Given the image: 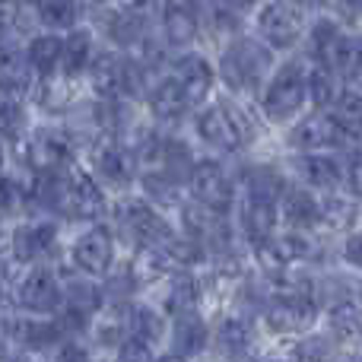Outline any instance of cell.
<instances>
[{"label": "cell", "mask_w": 362, "mask_h": 362, "mask_svg": "<svg viewBox=\"0 0 362 362\" xmlns=\"http://www.w3.org/2000/svg\"><path fill=\"white\" fill-rule=\"evenodd\" d=\"M276 210L286 219L289 229H315L318 223H325V204L318 200V194L312 187L286 185L280 200H276Z\"/></svg>", "instance_id": "14"}, {"label": "cell", "mask_w": 362, "mask_h": 362, "mask_svg": "<svg viewBox=\"0 0 362 362\" xmlns=\"http://www.w3.org/2000/svg\"><path fill=\"white\" fill-rule=\"evenodd\" d=\"M283 4H293V6L302 10V6H312V4H318V0H283Z\"/></svg>", "instance_id": "49"}, {"label": "cell", "mask_w": 362, "mask_h": 362, "mask_svg": "<svg viewBox=\"0 0 362 362\" xmlns=\"http://www.w3.org/2000/svg\"><path fill=\"white\" fill-rule=\"evenodd\" d=\"M32 67L25 54L13 42L0 45V93L4 95H23L32 86Z\"/></svg>", "instance_id": "24"}, {"label": "cell", "mask_w": 362, "mask_h": 362, "mask_svg": "<svg viewBox=\"0 0 362 362\" xmlns=\"http://www.w3.org/2000/svg\"><path fill=\"white\" fill-rule=\"evenodd\" d=\"M235 4L245 10V6H255V4H261V0H235Z\"/></svg>", "instance_id": "51"}, {"label": "cell", "mask_w": 362, "mask_h": 362, "mask_svg": "<svg viewBox=\"0 0 362 362\" xmlns=\"http://www.w3.org/2000/svg\"><path fill=\"white\" fill-rule=\"evenodd\" d=\"M346 134L334 124V118L327 112H315L308 118H302L293 131L286 134V144L299 153H315V150H331V146H344Z\"/></svg>", "instance_id": "13"}, {"label": "cell", "mask_w": 362, "mask_h": 362, "mask_svg": "<svg viewBox=\"0 0 362 362\" xmlns=\"http://www.w3.org/2000/svg\"><path fill=\"white\" fill-rule=\"evenodd\" d=\"M61 42L57 35H32L29 48H25V61H29L35 76H54L61 67Z\"/></svg>", "instance_id": "33"}, {"label": "cell", "mask_w": 362, "mask_h": 362, "mask_svg": "<svg viewBox=\"0 0 362 362\" xmlns=\"http://www.w3.org/2000/svg\"><path fill=\"white\" fill-rule=\"evenodd\" d=\"M274 67L270 45L251 35H232V42L219 54V80L232 95H248L267 83Z\"/></svg>", "instance_id": "1"}, {"label": "cell", "mask_w": 362, "mask_h": 362, "mask_svg": "<svg viewBox=\"0 0 362 362\" xmlns=\"http://www.w3.org/2000/svg\"><path fill=\"white\" fill-rule=\"evenodd\" d=\"M25 108L19 105V95H4L0 93V140H23L25 134Z\"/></svg>", "instance_id": "40"}, {"label": "cell", "mask_w": 362, "mask_h": 362, "mask_svg": "<svg viewBox=\"0 0 362 362\" xmlns=\"http://www.w3.org/2000/svg\"><path fill=\"white\" fill-rule=\"evenodd\" d=\"M340 76L334 74V70H327V67H315L312 74H305V89H308V99H312V105L315 108H331L334 105V99L340 95Z\"/></svg>", "instance_id": "38"}, {"label": "cell", "mask_w": 362, "mask_h": 362, "mask_svg": "<svg viewBox=\"0 0 362 362\" xmlns=\"http://www.w3.org/2000/svg\"><path fill=\"white\" fill-rule=\"evenodd\" d=\"M115 229L118 235L124 238L127 245L140 251H150V248H163L175 238V229L165 223L163 216L156 213V206L144 197H131L115 210Z\"/></svg>", "instance_id": "3"}, {"label": "cell", "mask_w": 362, "mask_h": 362, "mask_svg": "<svg viewBox=\"0 0 362 362\" xmlns=\"http://www.w3.org/2000/svg\"><path fill=\"white\" fill-rule=\"evenodd\" d=\"M57 213H64L67 219H99L105 213V194H102V187L86 172L70 169L64 175V191H61Z\"/></svg>", "instance_id": "9"}, {"label": "cell", "mask_w": 362, "mask_h": 362, "mask_svg": "<svg viewBox=\"0 0 362 362\" xmlns=\"http://www.w3.org/2000/svg\"><path fill=\"white\" fill-rule=\"evenodd\" d=\"M134 153H127L118 144H102L93 150V172L102 185L108 187H127L134 181Z\"/></svg>", "instance_id": "17"}, {"label": "cell", "mask_w": 362, "mask_h": 362, "mask_svg": "<svg viewBox=\"0 0 362 362\" xmlns=\"http://www.w3.org/2000/svg\"><path fill=\"white\" fill-rule=\"evenodd\" d=\"M327 327H331V337L340 344H356L362 340V305L350 296L337 299L327 308Z\"/></svg>", "instance_id": "26"}, {"label": "cell", "mask_w": 362, "mask_h": 362, "mask_svg": "<svg viewBox=\"0 0 362 362\" xmlns=\"http://www.w3.org/2000/svg\"><path fill=\"white\" fill-rule=\"evenodd\" d=\"M305 99H308L305 67L289 61L267 80V89H264V95H261V112L267 121L283 124V121L299 115V108L305 105Z\"/></svg>", "instance_id": "5"}, {"label": "cell", "mask_w": 362, "mask_h": 362, "mask_svg": "<svg viewBox=\"0 0 362 362\" xmlns=\"http://www.w3.org/2000/svg\"><path fill=\"white\" fill-rule=\"evenodd\" d=\"M38 23L48 29H74L80 23V0H29Z\"/></svg>", "instance_id": "37"}, {"label": "cell", "mask_w": 362, "mask_h": 362, "mask_svg": "<svg viewBox=\"0 0 362 362\" xmlns=\"http://www.w3.org/2000/svg\"><path fill=\"white\" fill-rule=\"evenodd\" d=\"M302 10L293 4H283V0H274L267 4L261 13H257V32H261V42H267L274 51H286L293 48L302 38Z\"/></svg>", "instance_id": "8"}, {"label": "cell", "mask_w": 362, "mask_h": 362, "mask_svg": "<svg viewBox=\"0 0 362 362\" xmlns=\"http://www.w3.org/2000/svg\"><path fill=\"white\" fill-rule=\"evenodd\" d=\"M340 38H344V29H340L334 19L321 16L318 23L308 29V57H312L318 67H327V70H331L334 51H337Z\"/></svg>", "instance_id": "30"}, {"label": "cell", "mask_w": 362, "mask_h": 362, "mask_svg": "<svg viewBox=\"0 0 362 362\" xmlns=\"http://www.w3.org/2000/svg\"><path fill=\"white\" fill-rule=\"evenodd\" d=\"M54 251H57L54 223H29V226H19L10 235L13 264H45Z\"/></svg>", "instance_id": "12"}, {"label": "cell", "mask_w": 362, "mask_h": 362, "mask_svg": "<svg viewBox=\"0 0 362 362\" xmlns=\"http://www.w3.org/2000/svg\"><path fill=\"white\" fill-rule=\"evenodd\" d=\"M331 340L327 337H305L293 346V356L296 359H327L331 356Z\"/></svg>", "instance_id": "44"}, {"label": "cell", "mask_w": 362, "mask_h": 362, "mask_svg": "<svg viewBox=\"0 0 362 362\" xmlns=\"http://www.w3.org/2000/svg\"><path fill=\"white\" fill-rule=\"evenodd\" d=\"M93 35H89L86 29H70V35L61 42V74L67 76V80H76V76H83L89 70V64H93Z\"/></svg>", "instance_id": "27"}, {"label": "cell", "mask_w": 362, "mask_h": 362, "mask_svg": "<svg viewBox=\"0 0 362 362\" xmlns=\"http://www.w3.org/2000/svg\"><path fill=\"white\" fill-rule=\"evenodd\" d=\"M144 191H146V197L156 200V204H175L178 181L165 178L159 169H150V172H144Z\"/></svg>", "instance_id": "42"}, {"label": "cell", "mask_w": 362, "mask_h": 362, "mask_svg": "<svg viewBox=\"0 0 362 362\" xmlns=\"http://www.w3.org/2000/svg\"><path fill=\"white\" fill-rule=\"evenodd\" d=\"M187 187H191V197L204 204L206 210L229 213L235 204V185L216 159H197L187 175Z\"/></svg>", "instance_id": "6"}, {"label": "cell", "mask_w": 362, "mask_h": 362, "mask_svg": "<svg viewBox=\"0 0 362 362\" xmlns=\"http://www.w3.org/2000/svg\"><path fill=\"white\" fill-rule=\"evenodd\" d=\"M146 102H150L153 118L163 121V124H175L191 108V102H187L185 89H181V83L175 76H156L153 86L146 89Z\"/></svg>", "instance_id": "16"}, {"label": "cell", "mask_w": 362, "mask_h": 362, "mask_svg": "<svg viewBox=\"0 0 362 362\" xmlns=\"http://www.w3.org/2000/svg\"><path fill=\"white\" fill-rule=\"evenodd\" d=\"M296 172L312 191H334V187L344 185V163H337V156H327L321 150L302 153L296 159Z\"/></svg>", "instance_id": "19"}, {"label": "cell", "mask_w": 362, "mask_h": 362, "mask_svg": "<svg viewBox=\"0 0 362 362\" xmlns=\"http://www.w3.org/2000/svg\"><path fill=\"white\" fill-rule=\"evenodd\" d=\"M194 131L206 146L219 153H238L245 144L255 140V127H251L248 115L235 108L232 102H213L204 105L194 118Z\"/></svg>", "instance_id": "2"}, {"label": "cell", "mask_w": 362, "mask_h": 362, "mask_svg": "<svg viewBox=\"0 0 362 362\" xmlns=\"http://www.w3.org/2000/svg\"><path fill=\"white\" fill-rule=\"evenodd\" d=\"M172 76L181 83V89H185V95H187L191 105H200V102L210 95L213 80H216V74H213L210 61H206L204 54H181L175 61Z\"/></svg>", "instance_id": "20"}, {"label": "cell", "mask_w": 362, "mask_h": 362, "mask_svg": "<svg viewBox=\"0 0 362 362\" xmlns=\"http://www.w3.org/2000/svg\"><path fill=\"white\" fill-rule=\"evenodd\" d=\"M315 318H318V299L315 286L305 280L286 293H274L264 302V321L274 334H302L315 325Z\"/></svg>", "instance_id": "4"}, {"label": "cell", "mask_w": 362, "mask_h": 362, "mask_svg": "<svg viewBox=\"0 0 362 362\" xmlns=\"http://www.w3.org/2000/svg\"><path fill=\"white\" fill-rule=\"evenodd\" d=\"M25 163L35 172H70L74 169V140L67 131L42 127L25 140Z\"/></svg>", "instance_id": "7"}, {"label": "cell", "mask_w": 362, "mask_h": 362, "mask_svg": "<svg viewBox=\"0 0 362 362\" xmlns=\"http://www.w3.org/2000/svg\"><path fill=\"white\" fill-rule=\"evenodd\" d=\"M118 4L127 6V10H153L159 0H118Z\"/></svg>", "instance_id": "47"}, {"label": "cell", "mask_w": 362, "mask_h": 362, "mask_svg": "<svg viewBox=\"0 0 362 362\" xmlns=\"http://www.w3.org/2000/svg\"><path fill=\"white\" fill-rule=\"evenodd\" d=\"M89 4H95V6H105V4H112V0H89Z\"/></svg>", "instance_id": "52"}, {"label": "cell", "mask_w": 362, "mask_h": 362, "mask_svg": "<svg viewBox=\"0 0 362 362\" xmlns=\"http://www.w3.org/2000/svg\"><path fill=\"white\" fill-rule=\"evenodd\" d=\"M124 331H127V337H137V340H144V344H159L165 334V321L156 308L131 305L124 312Z\"/></svg>", "instance_id": "32"}, {"label": "cell", "mask_w": 362, "mask_h": 362, "mask_svg": "<svg viewBox=\"0 0 362 362\" xmlns=\"http://www.w3.org/2000/svg\"><path fill=\"white\" fill-rule=\"evenodd\" d=\"M16 299L25 312L32 315H51L61 308V280L54 276V270L45 264H32V270L19 280Z\"/></svg>", "instance_id": "11"}, {"label": "cell", "mask_w": 362, "mask_h": 362, "mask_svg": "<svg viewBox=\"0 0 362 362\" xmlns=\"http://www.w3.org/2000/svg\"><path fill=\"white\" fill-rule=\"evenodd\" d=\"M197 299H200V283L191 276V270L172 274L169 289H165V296H163L165 312H169L172 318H178V315H185V312H194V308H197Z\"/></svg>", "instance_id": "29"}, {"label": "cell", "mask_w": 362, "mask_h": 362, "mask_svg": "<svg viewBox=\"0 0 362 362\" xmlns=\"http://www.w3.org/2000/svg\"><path fill=\"white\" fill-rule=\"evenodd\" d=\"M121 67H124V54H95L86 74L93 76L95 93L105 95H121Z\"/></svg>", "instance_id": "35"}, {"label": "cell", "mask_w": 362, "mask_h": 362, "mask_svg": "<svg viewBox=\"0 0 362 362\" xmlns=\"http://www.w3.org/2000/svg\"><path fill=\"white\" fill-rule=\"evenodd\" d=\"M105 35L112 45L118 48L131 51V48H140V45L150 38V23H146V10H115L112 16L105 19Z\"/></svg>", "instance_id": "21"}, {"label": "cell", "mask_w": 362, "mask_h": 362, "mask_svg": "<svg viewBox=\"0 0 362 362\" xmlns=\"http://www.w3.org/2000/svg\"><path fill=\"white\" fill-rule=\"evenodd\" d=\"M206 344H210V327H206V321L197 315V308L178 315L175 325H172L169 356H175V359L200 356V353L206 350Z\"/></svg>", "instance_id": "18"}, {"label": "cell", "mask_w": 362, "mask_h": 362, "mask_svg": "<svg viewBox=\"0 0 362 362\" xmlns=\"http://www.w3.org/2000/svg\"><path fill=\"white\" fill-rule=\"evenodd\" d=\"M286 178L276 165H248L245 169V194L248 197H261V200H280Z\"/></svg>", "instance_id": "34"}, {"label": "cell", "mask_w": 362, "mask_h": 362, "mask_svg": "<svg viewBox=\"0 0 362 362\" xmlns=\"http://www.w3.org/2000/svg\"><path fill=\"white\" fill-rule=\"evenodd\" d=\"M25 210H29V191L13 175H4L0 178V223L23 216Z\"/></svg>", "instance_id": "41"}, {"label": "cell", "mask_w": 362, "mask_h": 362, "mask_svg": "<svg viewBox=\"0 0 362 362\" xmlns=\"http://www.w3.org/2000/svg\"><path fill=\"white\" fill-rule=\"evenodd\" d=\"M344 185H346V191H350L353 197L362 200V150H356V153H350V156H346V163H344Z\"/></svg>", "instance_id": "45"}, {"label": "cell", "mask_w": 362, "mask_h": 362, "mask_svg": "<svg viewBox=\"0 0 362 362\" xmlns=\"http://www.w3.org/2000/svg\"><path fill=\"white\" fill-rule=\"evenodd\" d=\"M206 25L213 35H235L242 25V6L235 0H210L206 4Z\"/></svg>", "instance_id": "39"}, {"label": "cell", "mask_w": 362, "mask_h": 362, "mask_svg": "<svg viewBox=\"0 0 362 362\" xmlns=\"http://www.w3.org/2000/svg\"><path fill=\"white\" fill-rule=\"evenodd\" d=\"M344 261L350 264V267L362 270V232H353V235H346V242H344Z\"/></svg>", "instance_id": "46"}, {"label": "cell", "mask_w": 362, "mask_h": 362, "mask_svg": "<svg viewBox=\"0 0 362 362\" xmlns=\"http://www.w3.org/2000/svg\"><path fill=\"white\" fill-rule=\"evenodd\" d=\"M140 286V276L134 267H118L115 270V276L108 280V296H112V302H124L134 296V289Z\"/></svg>", "instance_id": "43"}, {"label": "cell", "mask_w": 362, "mask_h": 362, "mask_svg": "<svg viewBox=\"0 0 362 362\" xmlns=\"http://www.w3.org/2000/svg\"><path fill=\"white\" fill-rule=\"evenodd\" d=\"M200 32V19L187 0H172L163 10V45L169 48H185L197 38Z\"/></svg>", "instance_id": "23"}, {"label": "cell", "mask_w": 362, "mask_h": 362, "mask_svg": "<svg viewBox=\"0 0 362 362\" xmlns=\"http://www.w3.org/2000/svg\"><path fill=\"white\" fill-rule=\"evenodd\" d=\"M70 261H74V267L86 276L108 274V270H112V261H115L112 229H108V226H93V229H86L74 242V248H70Z\"/></svg>", "instance_id": "10"}, {"label": "cell", "mask_w": 362, "mask_h": 362, "mask_svg": "<svg viewBox=\"0 0 362 362\" xmlns=\"http://www.w3.org/2000/svg\"><path fill=\"white\" fill-rule=\"evenodd\" d=\"M0 165H4V146H0Z\"/></svg>", "instance_id": "53"}, {"label": "cell", "mask_w": 362, "mask_h": 362, "mask_svg": "<svg viewBox=\"0 0 362 362\" xmlns=\"http://www.w3.org/2000/svg\"><path fill=\"white\" fill-rule=\"evenodd\" d=\"M344 6L350 16H362V0H344Z\"/></svg>", "instance_id": "48"}, {"label": "cell", "mask_w": 362, "mask_h": 362, "mask_svg": "<svg viewBox=\"0 0 362 362\" xmlns=\"http://www.w3.org/2000/svg\"><path fill=\"white\" fill-rule=\"evenodd\" d=\"M331 70L346 83V86L362 89V38L346 35V32H344L337 51H334Z\"/></svg>", "instance_id": "31"}, {"label": "cell", "mask_w": 362, "mask_h": 362, "mask_svg": "<svg viewBox=\"0 0 362 362\" xmlns=\"http://www.w3.org/2000/svg\"><path fill=\"white\" fill-rule=\"evenodd\" d=\"M276 223H280L276 200H261V197H248V194H245L242 206H238V229H242V235L248 238L251 245L274 235Z\"/></svg>", "instance_id": "15"}, {"label": "cell", "mask_w": 362, "mask_h": 362, "mask_svg": "<svg viewBox=\"0 0 362 362\" xmlns=\"http://www.w3.org/2000/svg\"><path fill=\"white\" fill-rule=\"evenodd\" d=\"M251 325L242 318V315H229V318L219 321L216 334H213V346H216L219 356H229V359H242L251 353Z\"/></svg>", "instance_id": "25"}, {"label": "cell", "mask_w": 362, "mask_h": 362, "mask_svg": "<svg viewBox=\"0 0 362 362\" xmlns=\"http://www.w3.org/2000/svg\"><path fill=\"white\" fill-rule=\"evenodd\" d=\"M6 42V32H4V10H0V45Z\"/></svg>", "instance_id": "50"}, {"label": "cell", "mask_w": 362, "mask_h": 362, "mask_svg": "<svg viewBox=\"0 0 362 362\" xmlns=\"http://www.w3.org/2000/svg\"><path fill=\"white\" fill-rule=\"evenodd\" d=\"M102 302H105V293L86 274H80V276L67 274L61 280V308H67V312L83 315V318L93 321V315H99Z\"/></svg>", "instance_id": "22"}, {"label": "cell", "mask_w": 362, "mask_h": 362, "mask_svg": "<svg viewBox=\"0 0 362 362\" xmlns=\"http://www.w3.org/2000/svg\"><path fill=\"white\" fill-rule=\"evenodd\" d=\"M334 124L346 134V137H362V93L359 89H344L327 108Z\"/></svg>", "instance_id": "36"}, {"label": "cell", "mask_w": 362, "mask_h": 362, "mask_svg": "<svg viewBox=\"0 0 362 362\" xmlns=\"http://www.w3.org/2000/svg\"><path fill=\"white\" fill-rule=\"evenodd\" d=\"M150 165H156L165 178L172 181H185L191 175V165H194V156H191V146L178 137H163L159 140V150H156V159Z\"/></svg>", "instance_id": "28"}]
</instances>
